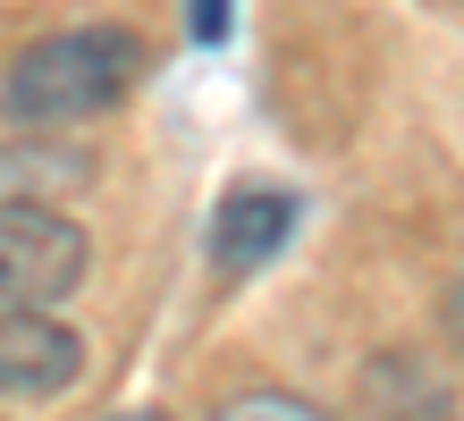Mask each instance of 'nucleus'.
I'll return each instance as SVG.
<instances>
[{"mask_svg":"<svg viewBox=\"0 0 464 421\" xmlns=\"http://www.w3.org/2000/svg\"><path fill=\"white\" fill-rule=\"evenodd\" d=\"M135 76H144V34H127V25H68V34H43L9 60L0 110L25 135H51V127L119 110L135 93Z\"/></svg>","mask_w":464,"mask_h":421,"instance_id":"f257e3e1","label":"nucleus"},{"mask_svg":"<svg viewBox=\"0 0 464 421\" xmlns=\"http://www.w3.org/2000/svg\"><path fill=\"white\" fill-rule=\"evenodd\" d=\"M93 236L76 228L68 211L51 203H0V303H25V312H51L85 287Z\"/></svg>","mask_w":464,"mask_h":421,"instance_id":"f03ea898","label":"nucleus"},{"mask_svg":"<svg viewBox=\"0 0 464 421\" xmlns=\"http://www.w3.org/2000/svg\"><path fill=\"white\" fill-rule=\"evenodd\" d=\"M76 371H85V337L51 312H25V303H0V397H68Z\"/></svg>","mask_w":464,"mask_h":421,"instance_id":"7ed1b4c3","label":"nucleus"},{"mask_svg":"<svg viewBox=\"0 0 464 421\" xmlns=\"http://www.w3.org/2000/svg\"><path fill=\"white\" fill-rule=\"evenodd\" d=\"M295 219H304V203H295L287 186H237L228 203L211 211V262H220L228 278L279 262L287 236H295Z\"/></svg>","mask_w":464,"mask_h":421,"instance_id":"20e7f679","label":"nucleus"},{"mask_svg":"<svg viewBox=\"0 0 464 421\" xmlns=\"http://www.w3.org/2000/svg\"><path fill=\"white\" fill-rule=\"evenodd\" d=\"M363 421H456V397L422 354H372L363 362Z\"/></svg>","mask_w":464,"mask_h":421,"instance_id":"39448f33","label":"nucleus"},{"mask_svg":"<svg viewBox=\"0 0 464 421\" xmlns=\"http://www.w3.org/2000/svg\"><path fill=\"white\" fill-rule=\"evenodd\" d=\"M93 160L85 152H51V144H0V203H43V194L85 186Z\"/></svg>","mask_w":464,"mask_h":421,"instance_id":"423d86ee","label":"nucleus"},{"mask_svg":"<svg viewBox=\"0 0 464 421\" xmlns=\"http://www.w3.org/2000/svg\"><path fill=\"white\" fill-rule=\"evenodd\" d=\"M211 421H330V413H321L313 397H287V388H237Z\"/></svg>","mask_w":464,"mask_h":421,"instance_id":"0eeeda50","label":"nucleus"},{"mask_svg":"<svg viewBox=\"0 0 464 421\" xmlns=\"http://www.w3.org/2000/svg\"><path fill=\"white\" fill-rule=\"evenodd\" d=\"M195 17V43H228V0H186Z\"/></svg>","mask_w":464,"mask_h":421,"instance_id":"6e6552de","label":"nucleus"}]
</instances>
